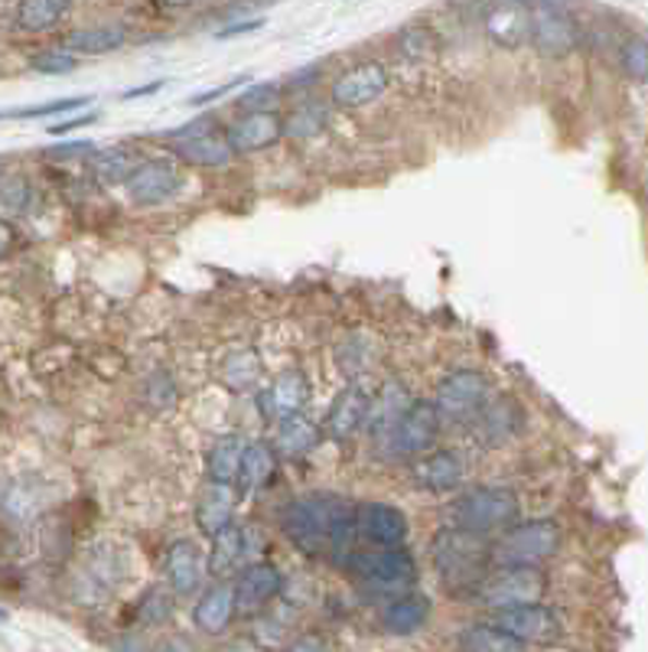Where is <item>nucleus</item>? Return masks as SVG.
<instances>
[{"label":"nucleus","instance_id":"f257e3e1","mask_svg":"<svg viewBox=\"0 0 648 652\" xmlns=\"http://www.w3.org/2000/svg\"><path fill=\"white\" fill-rule=\"evenodd\" d=\"M280 532L307 558H333L346 565L356 542V506L343 496H300L280 509Z\"/></svg>","mask_w":648,"mask_h":652},{"label":"nucleus","instance_id":"f03ea898","mask_svg":"<svg viewBox=\"0 0 648 652\" xmlns=\"http://www.w3.org/2000/svg\"><path fill=\"white\" fill-rule=\"evenodd\" d=\"M433 565H436L440 584L453 597H472L489 574L492 545L479 532L449 525V529L436 532V538H433Z\"/></svg>","mask_w":648,"mask_h":652},{"label":"nucleus","instance_id":"7ed1b4c3","mask_svg":"<svg viewBox=\"0 0 648 652\" xmlns=\"http://www.w3.org/2000/svg\"><path fill=\"white\" fill-rule=\"evenodd\" d=\"M346 568L365 588V594L382 597V601L411 591V584L418 578L411 555L401 545H379L372 552L352 548V555L346 558Z\"/></svg>","mask_w":648,"mask_h":652},{"label":"nucleus","instance_id":"20e7f679","mask_svg":"<svg viewBox=\"0 0 648 652\" xmlns=\"http://www.w3.org/2000/svg\"><path fill=\"white\" fill-rule=\"evenodd\" d=\"M449 519L459 529L495 535L518 522V496L505 486H476L449 506Z\"/></svg>","mask_w":648,"mask_h":652},{"label":"nucleus","instance_id":"39448f33","mask_svg":"<svg viewBox=\"0 0 648 652\" xmlns=\"http://www.w3.org/2000/svg\"><path fill=\"white\" fill-rule=\"evenodd\" d=\"M561 545V529L551 519L508 525L505 535L492 545V561L499 565H541Z\"/></svg>","mask_w":648,"mask_h":652},{"label":"nucleus","instance_id":"423d86ee","mask_svg":"<svg viewBox=\"0 0 648 652\" xmlns=\"http://www.w3.org/2000/svg\"><path fill=\"white\" fill-rule=\"evenodd\" d=\"M544 591H548V581L538 565H499V571L485 574L476 597L485 607L502 610V607L535 604L544 597Z\"/></svg>","mask_w":648,"mask_h":652},{"label":"nucleus","instance_id":"0eeeda50","mask_svg":"<svg viewBox=\"0 0 648 652\" xmlns=\"http://www.w3.org/2000/svg\"><path fill=\"white\" fill-rule=\"evenodd\" d=\"M492 399V382L482 372H449L436 392H433V408L440 412V418L446 422H472L482 405Z\"/></svg>","mask_w":648,"mask_h":652},{"label":"nucleus","instance_id":"6e6552de","mask_svg":"<svg viewBox=\"0 0 648 652\" xmlns=\"http://www.w3.org/2000/svg\"><path fill=\"white\" fill-rule=\"evenodd\" d=\"M436 435H440V412L433 408V402H411L401 412L388 440L379 447V453L382 457H421L436 443Z\"/></svg>","mask_w":648,"mask_h":652},{"label":"nucleus","instance_id":"1a4fd4ad","mask_svg":"<svg viewBox=\"0 0 648 652\" xmlns=\"http://www.w3.org/2000/svg\"><path fill=\"white\" fill-rule=\"evenodd\" d=\"M492 624L499 630H505L508 637L521 640L525 647L531 643H551L561 637V620L551 607H544L541 601L535 604H518V607H502L495 610Z\"/></svg>","mask_w":648,"mask_h":652},{"label":"nucleus","instance_id":"9d476101","mask_svg":"<svg viewBox=\"0 0 648 652\" xmlns=\"http://www.w3.org/2000/svg\"><path fill=\"white\" fill-rule=\"evenodd\" d=\"M577 23L571 20V13L557 3H535L531 7V29H528V43H535L538 52L544 56H567L577 46Z\"/></svg>","mask_w":648,"mask_h":652},{"label":"nucleus","instance_id":"9b49d317","mask_svg":"<svg viewBox=\"0 0 648 652\" xmlns=\"http://www.w3.org/2000/svg\"><path fill=\"white\" fill-rule=\"evenodd\" d=\"M131 203L137 206H160L180 190V170L173 161H141L121 183Z\"/></svg>","mask_w":648,"mask_h":652},{"label":"nucleus","instance_id":"f8f14e48","mask_svg":"<svg viewBox=\"0 0 648 652\" xmlns=\"http://www.w3.org/2000/svg\"><path fill=\"white\" fill-rule=\"evenodd\" d=\"M388 85V72L382 62H359L352 69H346L336 82H333V105L339 108H362L369 102H375Z\"/></svg>","mask_w":648,"mask_h":652},{"label":"nucleus","instance_id":"ddd939ff","mask_svg":"<svg viewBox=\"0 0 648 652\" xmlns=\"http://www.w3.org/2000/svg\"><path fill=\"white\" fill-rule=\"evenodd\" d=\"M284 588V578L277 571V565L271 561H257L251 568L241 571L238 584L231 588L235 591V614H257L264 610Z\"/></svg>","mask_w":648,"mask_h":652},{"label":"nucleus","instance_id":"4468645a","mask_svg":"<svg viewBox=\"0 0 648 652\" xmlns=\"http://www.w3.org/2000/svg\"><path fill=\"white\" fill-rule=\"evenodd\" d=\"M356 532L372 545H405L408 519L401 509L388 502H359L356 506Z\"/></svg>","mask_w":648,"mask_h":652},{"label":"nucleus","instance_id":"2eb2a0df","mask_svg":"<svg viewBox=\"0 0 648 652\" xmlns=\"http://www.w3.org/2000/svg\"><path fill=\"white\" fill-rule=\"evenodd\" d=\"M528 29H531V3L525 0H495L485 10V36L502 49L528 43Z\"/></svg>","mask_w":648,"mask_h":652},{"label":"nucleus","instance_id":"dca6fc26","mask_svg":"<svg viewBox=\"0 0 648 652\" xmlns=\"http://www.w3.org/2000/svg\"><path fill=\"white\" fill-rule=\"evenodd\" d=\"M225 138L235 154H254V151L271 147L277 138H284V128H280L277 111H244L225 128Z\"/></svg>","mask_w":648,"mask_h":652},{"label":"nucleus","instance_id":"f3484780","mask_svg":"<svg viewBox=\"0 0 648 652\" xmlns=\"http://www.w3.org/2000/svg\"><path fill=\"white\" fill-rule=\"evenodd\" d=\"M369 405H372V399H369V392L362 386H346L336 395V402H333V408L326 415V428L323 431L333 437V440H339V443L352 440V437L365 428V422H369Z\"/></svg>","mask_w":648,"mask_h":652},{"label":"nucleus","instance_id":"a211bd4d","mask_svg":"<svg viewBox=\"0 0 648 652\" xmlns=\"http://www.w3.org/2000/svg\"><path fill=\"white\" fill-rule=\"evenodd\" d=\"M307 399H310V382H307V376L297 372V369H290V372L277 376L274 386L261 395V412H264L271 422H284V418L303 412Z\"/></svg>","mask_w":648,"mask_h":652},{"label":"nucleus","instance_id":"6ab92c4d","mask_svg":"<svg viewBox=\"0 0 648 652\" xmlns=\"http://www.w3.org/2000/svg\"><path fill=\"white\" fill-rule=\"evenodd\" d=\"M167 584L180 597H190L200 591L203 561H200V548L190 538H180L167 548Z\"/></svg>","mask_w":648,"mask_h":652},{"label":"nucleus","instance_id":"aec40b11","mask_svg":"<svg viewBox=\"0 0 648 652\" xmlns=\"http://www.w3.org/2000/svg\"><path fill=\"white\" fill-rule=\"evenodd\" d=\"M173 151H177L180 161H187L193 167H225V164L235 161V151H231L228 138H225V131H213V128L177 141Z\"/></svg>","mask_w":648,"mask_h":652},{"label":"nucleus","instance_id":"412c9836","mask_svg":"<svg viewBox=\"0 0 648 652\" xmlns=\"http://www.w3.org/2000/svg\"><path fill=\"white\" fill-rule=\"evenodd\" d=\"M431 617V601L424 594H395L385 601V610H382V627L395 637H408V633H418Z\"/></svg>","mask_w":648,"mask_h":652},{"label":"nucleus","instance_id":"4be33fe9","mask_svg":"<svg viewBox=\"0 0 648 652\" xmlns=\"http://www.w3.org/2000/svg\"><path fill=\"white\" fill-rule=\"evenodd\" d=\"M274 473H277V450L271 443H264V440L244 443L241 466H238V476H235L238 489L244 496H254V493H261L274 479Z\"/></svg>","mask_w":648,"mask_h":652},{"label":"nucleus","instance_id":"5701e85b","mask_svg":"<svg viewBox=\"0 0 648 652\" xmlns=\"http://www.w3.org/2000/svg\"><path fill=\"white\" fill-rule=\"evenodd\" d=\"M231 512H235V486L221 483V479H209L200 489V499H196V525H200V532L213 538L221 525L231 522Z\"/></svg>","mask_w":648,"mask_h":652},{"label":"nucleus","instance_id":"b1692460","mask_svg":"<svg viewBox=\"0 0 648 652\" xmlns=\"http://www.w3.org/2000/svg\"><path fill=\"white\" fill-rule=\"evenodd\" d=\"M231 617H235V591L225 588V584H213V588L200 597V604L193 607V624H196V630L206 633V637L225 633L228 624H231Z\"/></svg>","mask_w":648,"mask_h":652},{"label":"nucleus","instance_id":"393cba45","mask_svg":"<svg viewBox=\"0 0 648 652\" xmlns=\"http://www.w3.org/2000/svg\"><path fill=\"white\" fill-rule=\"evenodd\" d=\"M472 425H476V437L482 443H502L521 428V412L508 399H495V402L489 399L482 405V412L472 418Z\"/></svg>","mask_w":648,"mask_h":652},{"label":"nucleus","instance_id":"a878e982","mask_svg":"<svg viewBox=\"0 0 648 652\" xmlns=\"http://www.w3.org/2000/svg\"><path fill=\"white\" fill-rule=\"evenodd\" d=\"M415 479L418 486H424L428 493H449L459 486L463 479V460L453 450H436L428 453L418 466H415Z\"/></svg>","mask_w":648,"mask_h":652},{"label":"nucleus","instance_id":"bb28decb","mask_svg":"<svg viewBox=\"0 0 648 652\" xmlns=\"http://www.w3.org/2000/svg\"><path fill=\"white\" fill-rule=\"evenodd\" d=\"M405 408H408V392H405V386H398V382H388V386L382 389V399H379L375 405H369V422H365V428H369V435L375 440V450L388 440L392 428L398 425V418H401Z\"/></svg>","mask_w":648,"mask_h":652},{"label":"nucleus","instance_id":"cd10ccee","mask_svg":"<svg viewBox=\"0 0 648 652\" xmlns=\"http://www.w3.org/2000/svg\"><path fill=\"white\" fill-rule=\"evenodd\" d=\"M320 440H323V431L310 418H303L297 412V415H290V418L280 422L277 437H274V450L284 453V457H307L310 450L320 447Z\"/></svg>","mask_w":648,"mask_h":652},{"label":"nucleus","instance_id":"c85d7f7f","mask_svg":"<svg viewBox=\"0 0 648 652\" xmlns=\"http://www.w3.org/2000/svg\"><path fill=\"white\" fill-rule=\"evenodd\" d=\"M261 356L254 349H235L221 359L218 366V382L228 389V392H248L257 386L261 379Z\"/></svg>","mask_w":648,"mask_h":652},{"label":"nucleus","instance_id":"c756f323","mask_svg":"<svg viewBox=\"0 0 648 652\" xmlns=\"http://www.w3.org/2000/svg\"><path fill=\"white\" fill-rule=\"evenodd\" d=\"M128 39V33L121 26H85V29H72L62 46L69 52H85V56H101V52H115L121 49Z\"/></svg>","mask_w":648,"mask_h":652},{"label":"nucleus","instance_id":"7c9ffc66","mask_svg":"<svg viewBox=\"0 0 648 652\" xmlns=\"http://www.w3.org/2000/svg\"><path fill=\"white\" fill-rule=\"evenodd\" d=\"M244 555V529H238L235 522L221 525L213 535V552H209V574L225 578Z\"/></svg>","mask_w":648,"mask_h":652},{"label":"nucleus","instance_id":"2f4dec72","mask_svg":"<svg viewBox=\"0 0 648 652\" xmlns=\"http://www.w3.org/2000/svg\"><path fill=\"white\" fill-rule=\"evenodd\" d=\"M329 125V108L323 102H303L280 118L284 138H316Z\"/></svg>","mask_w":648,"mask_h":652},{"label":"nucleus","instance_id":"473e14b6","mask_svg":"<svg viewBox=\"0 0 648 652\" xmlns=\"http://www.w3.org/2000/svg\"><path fill=\"white\" fill-rule=\"evenodd\" d=\"M244 437L241 435H225L218 437L206 457V473L209 479H221V483H235L238 466H241V453H244Z\"/></svg>","mask_w":648,"mask_h":652},{"label":"nucleus","instance_id":"72a5a7b5","mask_svg":"<svg viewBox=\"0 0 648 652\" xmlns=\"http://www.w3.org/2000/svg\"><path fill=\"white\" fill-rule=\"evenodd\" d=\"M69 3L72 0H20L16 23L26 33H46V29H52L65 16Z\"/></svg>","mask_w":648,"mask_h":652},{"label":"nucleus","instance_id":"f704fd0d","mask_svg":"<svg viewBox=\"0 0 648 652\" xmlns=\"http://www.w3.org/2000/svg\"><path fill=\"white\" fill-rule=\"evenodd\" d=\"M131 170H134V154L128 147H105V151L92 154V174L105 187L124 183Z\"/></svg>","mask_w":648,"mask_h":652},{"label":"nucleus","instance_id":"c9c22d12","mask_svg":"<svg viewBox=\"0 0 648 652\" xmlns=\"http://www.w3.org/2000/svg\"><path fill=\"white\" fill-rule=\"evenodd\" d=\"M459 647L472 652H512L525 650L521 640L508 637L505 630H499L495 624H482V627H469L463 637H459Z\"/></svg>","mask_w":648,"mask_h":652},{"label":"nucleus","instance_id":"e433bc0d","mask_svg":"<svg viewBox=\"0 0 648 652\" xmlns=\"http://www.w3.org/2000/svg\"><path fill=\"white\" fill-rule=\"evenodd\" d=\"M620 62H623L629 79L648 82V39H643V36L626 39L623 49H620Z\"/></svg>","mask_w":648,"mask_h":652},{"label":"nucleus","instance_id":"4c0bfd02","mask_svg":"<svg viewBox=\"0 0 648 652\" xmlns=\"http://www.w3.org/2000/svg\"><path fill=\"white\" fill-rule=\"evenodd\" d=\"M277 102H280V85H274V82H254L238 98V108H244V111H274Z\"/></svg>","mask_w":648,"mask_h":652},{"label":"nucleus","instance_id":"58836bf2","mask_svg":"<svg viewBox=\"0 0 648 652\" xmlns=\"http://www.w3.org/2000/svg\"><path fill=\"white\" fill-rule=\"evenodd\" d=\"M92 98L88 95H75V98H56V102H46V105H29V108H13L7 111V118H46V115H59V111H72V108H82L88 105Z\"/></svg>","mask_w":648,"mask_h":652},{"label":"nucleus","instance_id":"ea45409f","mask_svg":"<svg viewBox=\"0 0 648 652\" xmlns=\"http://www.w3.org/2000/svg\"><path fill=\"white\" fill-rule=\"evenodd\" d=\"M29 66H33L36 72H43V75H65V72H72V69H75V59H72V52L62 46V49L36 52V56L29 59Z\"/></svg>","mask_w":648,"mask_h":652},{"label":"nucleus","instance_id":"a19ab883","mask_svg":"<svg viewBox=\"0 0 648 652\" xmlns=\"http://www.w3.org/2000/svg\"><path fill=\"white\" fill-rule=\"evenodd\" d=\"M173 614V604H170V594L167 591H151L147 597H144V604H141V610H137V617L141 620H147V624H164L167 617Z\"/></svg>","mask_w":648,"mask_h":652},{"label":"nucleus","instance_id":"79ce46f5","mask_svg":"<svg viewBox=\"0 0 648 652\" xmlns=\"http://www.w3.org/2000/svg\"><path fill=\"white\" fill-rule=\"evenodd\" d=\"M26 197H29V187H26L23 177H7V180H0V206H3L7 213H23Z\"/></svg>","mask_w":648,"mask_h":652},{"label":"nucleus","instance_id":"37998d69","mask_svg":"<svg viewBox=\"0 0 648 652\" xmlns=\"http://www.w3.org/2000/svg\"><path fill=\"white\" fill-rule=\"evenodd\" d=\"M98 147L92 144V141H72V144H56V147H49L46 151V157H52V161H79V157H92Z\"/></svg>","mask_w":648,"mask_h":652},{"label":"nucleus","instance_id":"c03bdc74","mask_svg":"<svg viewBox=\"0 0 648 652\" xmlns=\"http://www.w3.org/2000/svg\"><path fill=\"white\" fill-rule=\"evenodd\" d=\"M398 43H405V59H408V56L418 59V56H428V52H431V39H428V33H424L421 26L405 29Z\"/></svg>","mask_w":648,"mask_h":652},{"label":"nucleus","instance_id":"a18cd8bd","mask_svg":"<svg viewBox=\"0 0 648 652\" xmlns=\"http://www.w3.org/2000/svg\"><path fill=\"white\" fill-rule=\"evenodd\" d=\"M248 79H231V82H225V85H218L213 92H203V95H193V105H206V102H213V98H221V95H228V92H235V88H241Z\"/></svg>","mask_w":648,"mask_h":652},{"label":"nucleus","instance_id":"49530a36","mask_svg":"<svg viewBox=\"0 0 648 652\" xmlns=\"http://www.w3.org/2000/svg\"><path fill=\"white\" fill-rule=\"evenodd\" d=\"M92 121H95V115H82V118H72V121L52 125V128H49V134H69V131H79V128H85V125H92Z\"/></svg>","mask_w":648,"mask_h":652},{"label":"nucleus","instance_id":"de8ad7c7","mask_svg":"<svg viewBox=\"0 0 648 652\" xmlns=\"http://www.w3.org/2000/svg\"><path fill=\"white\" fill-rule=\"evenodd\" d=\"M257 26H264V20H248V23H235V26H225V29H218V39H225V36H238V33H248V29H257Z\"/></svg>","mask_w":648,"mask_h":652},{"label":"nucleus","instance_id":"09e8293b","mask_svg":"<svg viewBox=\"0 0 648 652\" xmlns=\"http://www.w3.org/2000/svg\"><path fill=\"white\" fill-rule=\"evenodd\" d=\"M326 647H329V643H326V640H313V637H300V640H293V643H290V650H326Z\"/></svg>","mask_w":648,"mask_h":652},{"label":"nucleus","instance_id":"8fccbe9b","mask_svg":"<svg viewBox=\"0 0 648 652\" xmlns=\"http://www.w3.org/2000/svg\"><path fill=\"white\" fill-rule=\"evenodd\" d=\"M164 88V79H157V82H151V85H141V88H131V92H124V98H141V95H154V92H160Z\"/></svg>","mask_w":648,"mask_h":652},{"label":"nucleus","instance_id":"3c124183","mask_svg":"<svg viewBox=\"0 0 648 652\" xmlns=\"http://www.w3.org/2000/svg\"><path fill=\"white\" fill-rule=\"evenodd\" d=\"M10 245H13V228L0 218V258L10 251Z\"/></svg>","mask_w":648,"mask_h":652},{"label":"nucleus","instance_id":"603ef678","mask_svg":"<svg viewBox=\"0 0 648 652\" xmlns=\"http://www.w3.org/2000/svg\"><path fill=\"white\" fill-rule=\"evenodd\" d=\"M167 3H170V7H187L190 0H167Z\"/></svg>","mask_w":648,"mask_h":652},{"label":"nucleus","instance_id":"864d4df0","mask_svg":"<svg viewBox=\"0 0 648 652\" xmlns=\"http://www.w3.org/2000/svg\"><path fill=\"white\" fill-rule=\"evenodd\" d=\"M3 617H7V614H3V610H0V620H3Z\"/></svg>","mask_w":648,"mask_h":652},{"label":"nucleus","instance_id":"5fc2aeb1","mask_svg":"<svg viewBox=\"0 0 648 652\" xmlns=\"http://www.w3.org/2000/svg\"><path fill=\"white\" fill-rule=\"evenodd\" d=\"M0 118H7V111H0Z\"/></svg>","mask_w":648,"mask_h":652}]
</instances>
